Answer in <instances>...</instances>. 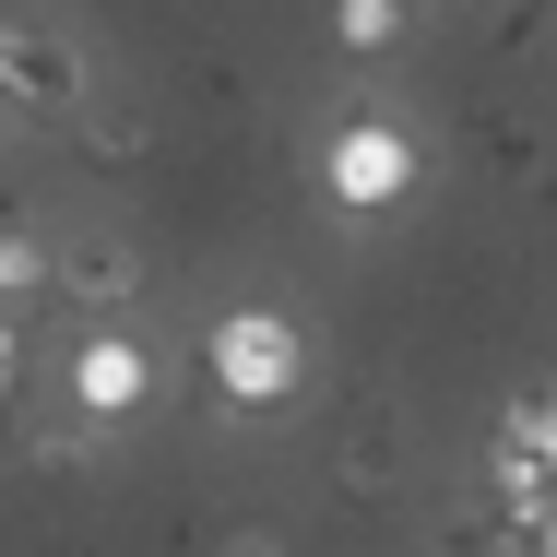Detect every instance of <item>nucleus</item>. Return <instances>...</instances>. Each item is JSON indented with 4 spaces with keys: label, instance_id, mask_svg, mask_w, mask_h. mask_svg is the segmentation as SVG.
Instances as JSON below:
<instances>
[{
    "label": "nucleus",
    "instance_id": "1",
    "mask_svg": "<svg viewBox=\"0 0 557 557\" xmlns=\"http://www.w3.org/2000/svg\"><path fill=\"white\" fill-rule=\"evenodd\" d=\"M202 380H214L225 416H285L309 392V321L273 309V297H237L202 321Z\"/></svg>",
    "mask_w": 557,
    "mask_h": 557
},
{
    "label": "nucleus",
    "instance_id": "2",
    "mask_svg": "<svg viewBox=\"0 0 557 557\" xmlns=\"http://www.w3.org/2000/svg\"><path fill=\"white\" fill-rule=\"evenodd\" d=\"M486 498H498V534L534 557L557 534V392H510L498 428H486Z\"/></svg>",
    "mask_w": 557,
    "mask_h": 557
},
{
    "label": "nucleus",
    "instance_id": "3",
    "mask_svg": "<svg viewBox=\"0 0 557 557\" xmlns=\"http://www.w3.org/2000/svg\"><path fill=\"white\" fill-rule=\"evenodd\" d=\"M416 190H428V143L392 108H356L321 131V202L333 214H404Z\"/></svg>",
    "mask_w": 557,
    "mask_h": 557
},
{
    "label": "nucleus",
    "instance_id": "4",
    "mask_svg": "<svg viewBox=\"0 0 557 557\" xmlns=\"http://www.w3.org/2000/svg\"><path fill=\"white\" fill-rule=\"evenodd\" d=\"M96 108V60L60 24H0V119L12 131H72Z\"/></svg>",
    "mask_w": 557,
    "mask_h": 557
},
{
    "label": "nucleus",
    "instance_id": "5",
    "mask_svg": "<svg viewBox=\"0 0 557 557\" xmlns=\"http://www.w3.org/2000/svg\"><path fill=\"white\" fill-rule=\"evenodd\" d=\"M154 392H166V356L131 333V321L72 333V356H60V404H72V428H131Z\"/></svg>",
    "mask_w": 557,
    "mask_h": 557
},
{
    "label": "nucleus",
    "instance_id": "6",
    "mask_svg": "<svg viewBox=\"0 0 557 557\" xmlns=\"http://www.w3.org/2000/svg\"><path fill=\"white\" fill-rule=\"evenodd\" d=\"M48 297H72V309H84V333H96V321H119V309L143 297V249H131V237H72Z\"/></svg>",
    "mask_w": 557,
    "mask_h": 557
},
{
    "label": "nucleus",
    "instance_id": "7",
    "mask_svg": "<svg viewBox=\"0 0 557 557\" xmlns=\"http://www.w3.org/2000/svg\"><path fill=\"white\" fill-rule=\"evenodd\" d=\"M48 285H60V237H36V225H0V321H24Z\"/></svg>",
    "mask_w": 557,
    "mask_h": 557
},
{
    "label": "nucleus",
    "instance_id": "8",
    "mask_svg": "<svg viewBox=\"0 0 557 557\" xmlns=\"http://www.w3.org/2000/svg\"><path fill=\"white\" fill-rule=\"evenodd\" d=\"M404 36H416L404 0H344L333 12V48H356V60H380V48H404Z\"/></svg>",
    "mask_w": 557,
    "mask_h": 557
},
{
    "label": "nucleus",
    "instance_id": "9",
    "mask_svg": "<svg viewBox=\"0 0 557 557\" xmlns=\"http://www.w3.org/2000/svg\"><path fill=\"white\" fill-rule=\"evenodd\" d=\"M72 131H84L96 154H108V143H119V154H131V143H143V108H84V119H72Z\"/></svg>",
    "mask_w": 557,
    "mask_h": 557
},
{
    "label": "nucleus",
    "instance_id": "10",
    "mask_svg": "<svg viewBox=\"0 0 557 557\" xmlns=\"http://www.w3.org/2000/svg\"><path fill=\"white\" fill-rule=\"evenodd\" d=\"M225 557H297V546H285V522H225Z\"/></svg>",
    "mask_w": 557,
    "mask_h": 557
},
{
    "label": "nucleus",
    "instance_id": "11",
    "mask_svg": "<svg viewBox=\"0 0 557 557\" xmlns=\"http://www.w3.org/2000/svg\"><path fill=\"white\" fill-rule=\"evenodd\" d=\"M12 380H24V321H0V404H12Z\"/></svg>",
    "mask_w": 557,
    "mask_h": 557
},
{
    "label": "nucleus",
    "instance_id": "12",
    "mask_svg": "<svg viewBox=\"0 0 557 557\" xmlns=\"http://www.w3.org/2000/svg\"><path fill=\"white\" fill-rule=\"evenodd\" d=\"M534 557H557V534H546V546H534Z\"/></svg>",
    "mask_w": 557,
    "mask_h": 557
},
{
    "label": "nucleus",
    "instance_id": "13",
    "mask_svg": "<svg viewBox=\"0 0 557 557\" xmlns=\"http://www.w3.org/2000/svg\"><path fill=\"white\" fill-rule=\"evenodd\" d=\"M0 225H12V214H0Z\"/></svg>",
    "mask_w": 557,
    "mask_h": 557
}]
</instances>
